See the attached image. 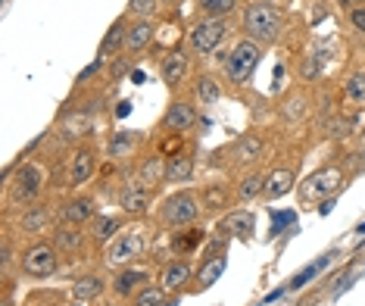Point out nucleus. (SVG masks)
Masks as SVG:
<instances>
[{"label":"nucleus","mask_w":365,"mask_h":306,"mask_svg":"<svg viewBox=\"0 0 365 306\" xmlns=\"http://www.w3.org/2000/svg\"><path fill=\"white\" fill-rule=\"evenodd\" d=\"M106 291V285H103V278L101 275H81L76 285H72V297H76V300H97V297H101Z\"/></svg>","instance_id":"obj_29"},{"label":"nucleus","mask_w":365,"mask_h":306,"mask_svg":"<svg viewBox=\"0 0 365 306\" xmlns=\"http://www.w3.org/2000/svg\"><path fill=\"white\" fill-rule=\"evenodd\" d=\"M160 13V0H128V16L135 19H153Z\"/></svg>","instance_id":"obj_36"},{"label":"nucleus","mask_w":365,"mask_h":306,"mask_svg":"<svg viewBox=\"0 0 365 306\" xmlns=\"http://www.w3.org/2000/svg\"><path fill=\"white\" fill-rule=\"evenodd\" d=\"M41 188H44V169L38 163H26L13 175V200H22V203L38 200Z\"/></svg>","instance_id":"obj_7"},{"label":"nucleus","mask_w":365,"mask_h":306,"mask_svg":"<svg viewBox=\"0 0 365 306\" xmlns=\"http://www.w3.org/2000/svg\"><path fill=\"white\" fill-rule=\"evenodd\" d=\"M194 178V156L190 153H175L165 160V181H178V185H185V181Z\"/></svg>","instance_id":"obj_24"},{"label":"nucleus","mask_w":365,"mask_h":306,"mask_svg":"<svg viewBox=\"0 0 365 306\" xmlns=\"http://www.w3.org/2000/svg\"><path fill=\"white\" fill-rule=\"evenodd\" d=\"M88 225H91V238L97 244H113L122 235V228H125L122 225V216H110V213H97Z\"/></svg>","instance_id":"obj_18"},{"label":"nucleus","mask_w":365,"mask_h":306,"mask_svg":"<svg viewBox=\"0 0 365 306\" xmlns=\"http://www.w3.org/2000/svg\"><path fill=\"white\" fill-rule=\"evenodd\" d=\"M265 153V141L259 135H240L235 144H231V160L237 166H250V163H259Z\"/></svg>","instance_id":"obj_17"},{"label":"nucleus","mask_w":365,"mask_h":306,"mask_svg":"<svg viewBox=\"0 0 365 306\" xmlns=\"http://www.w3.org/2000/svg\"><path fill=\"white\" fill-rule=\"evenodd\" d=\"M197 10L212 19H228L237 10V0H197Z\"/></svg>","instance_id":"obj_31"},{"label":"nucleus","mask_w":365,"mask_h":306,"mask_svg":"<svg viewBox=\"0 0 365 306\" xmlns=\"http://www.w3.org/2000/svg\"><path fill=\"white\" fill-rule=\"evenodd\" d=\"M165 287L163 285H147L135 294V306H165Z\"/></svg>","instance_id":"obj_34"},{"label":"nucleus","mask_w":365,"mask_h":306,"mask_svg":"<svg viewBox=\"0 0 365 306\" xmlns=\"http://www.w3.org/2000/svg\"><path fill=\"white\" fill-rule=\"evenodd\" d=\"M231 231L222 225L219 231H215V235L210 238V244H206V250H203V260H215V256H225V250H228V241H231Z\"/></svg>","instance_id":"obj_33"},{"label":"nucleus","mask_w":365,"mask_h":306,"mask_svg":"<svg viewBox=\"0 0 365 306\" xmlns=\"http://www.w3.org/2000/svg\"><path fill=\"white\" fill-rule=\"evenodd\" d=\"M344 94L346 101L356 103V106H365V72H353L344 85Z\"/></svg>","instance_id":"obj_35"},{"label":"nucleus","mask_w":365,"mask_h":306,"mask_svg":"<svg viewBox=\"0 0 365 306\" xmlns=\"http://www.w3.org/2000/svg\"><path fill=\"white\" fill-rule=\"evenodd\" d=\"M262 188H265V175H259V172H247V175L235 185L237 203H250L256 197H262Z\"/></svg>","instance_id":"obj_27"},{"label":"nucleus","mask_w":365,"mask_h":306,"mask_svg":"<svg viewBox=\"0 0 365 306\" xmlns=\"http://www.w3.org/2000/svg\"><path fill=\"white\" fill-rule=\"evenodd\" d=\"M240 26H244V35L259 41V44H278L281 35H284V13H281V6H272V4H262V0H256L244 10L240 16Z\"/></svg>","instance_id":"obj_1"},{"label":"nucleus","mask_w":365,"mask_h":306,"mask_svg":"<svg viewBox=\"0 0 365 306\" xmlns=\"http://www.w3.org/2000/svg\"><path fill=\"white\" fill-rule=\"evenodd\" d=\"M203 206H200V194L197 191H178V194H169L165 200L160 203V225L163 228H185V225H194L200 219Z\"/></svg>","instance_id":"obj_3"},{"label":"nucleus","mask_w":365,"mask_h":306,"mask_svg":"<svg viewBox=\"0 0 365 306\" xmlns=\"http://www.w3.org/2000/svg\"><path fill=\"white\" fill-rule=\"evenodd\" d=\"M319 72H322V56H312V60L303 66V78H306V81H312L315 76H319Z\"/></svg>","instance_id":"obj_41"},{"label":"nucleus","mask_w":365,"mask_h":306,"mask_svg":"<svg viewBox=\"0 0 365 306\" xmlns=\"http://www.w3.org/2000/svg\"><path fill=\"white\" fill-rule=\"evenodd\" d=\"M346 22H350V29L356 31V35H365V6H359V10L346 13Z\"/></svg>","instance_id":"obj_39"},{"label":"nucleus","mask_w":365,"mask_h":306,"mask_svg":"<svg viewBox=\"0 0 365 306\" xmlns=\"http://www.w3.org/2000/svg\"><path fill=\"white\" fill-rule=\"evenodd\" d=\"M128 16H119V19L110 26V31H106V38L101 41V60H115V56L122 53V47L128 44Z\"/></svg>","instance_id":"obj_15"},{"label":"nucleus","mask_w":365,"mask_h":306,"mask_svg":"<svg viewBox=\"0 0 365 306\" xmlns=\"http://www.w3.org/2000/svg\"><path fill=\"white\" fill-rule=\"evenodd\" d=\"M147 278H150V272L147 269H135V266H125L119 269L110 281V291L115 297H135L140 287H147Z\"/></svg>","instance_id":"obj_12"},{"label":"nucleus","mask_w":365,"mask_h":306,"mask_svg":"<svg viewBox=\"0 0 365 306\" xmlns=\"http://www.w3.org/2000/svg\"><path fill=\"white\" fill-rule=\"evenodd\" d=\"M135 135H115L113 141H110V156L113 160H119V156H128L131 153V147H135Z\"/></svg>","instance_id":"obj_38"},{"label":"nucleus","mask_w":365,"mask_h":306,"mask_svg":"<svg viewBox=\"0 0 365 306\" xmlns=\"http://www.w3.org/2000/svg\"><path fill=\"white\" fill-rule=\"evenodd\" d=\"M306 110H309V101H306V94H290L284 103H281V116H284L287 122H297L303 119Z\"/></svg>","instance_id":"obj_32"},{"label":"nucleus","mask_w":365,"mask_h":306,"mask_svg":"<svg viewBox=\"0 0 365 306\" xmlns=\"http://www.w3.org/2000/svg\"><path fill=\"white\" fill-rule=\"evenodd\" d=\"M81 241H85L81 228L78 225H66V222L56 228V235H53V244H56V250H60V253H78Z\"/></svg>","instance_id":"obj_28"},{"label":"nucleus","mask_w":365,"mask_h":306,"mask_svg":"<svg viewBox=\"0 0 365 306\" xmlns=\"http://www.w3.org/2000/svg\"><path fill=\"white\" fill-rule=\"evenodd\" d=\"M231 203H237L235 188L222 185V181H212V185L200 188V206H203V213H210V216L228 213V210H231Z\"/></svg>","instance_id":"obj_11"},{"label":"nucleus","mask_w":365,"mask_h":306,"mask_svg":"<svg viewBox=\"0 0 365 306\" xmlns=\"http://www.w3.org/2000/svg\"><path fill=\"white\" fill-rule=\"evenodd\" d=\"M97 216V200L91 194H78V197H69V200H63L60 206V222L66 225H85Z\"/></svg>","instance_id":"obj_9"},{"label":"nucleus","mask_w":365,"mask_h":306,"mask_svg":"<svg viewBox=\"0 0 365 306\" xmlns=\"http://www.w3.org/2000/svg\"><path fill=\"white\" fill-rule=\"evenodd\" d=\"M262 60V44L253 38H240L235 47H231V53L225 56V81L228 85H247V81L253 78L256 66Z\"/></svg>","instance_id":"obj_2"},{"label":"nucleus","mask_w":365,"mask_h":306,"mask_svg":"<svg viewBox=\"0 0 365 306\" xmlns=\"http://www.w3.org/2000/svg\"><path fill=\"white\" fill-rule=\"evenodd\" d=\"M153 35H156V22H153V19H135V22H131V29H128V44H125L128 56H138V53L153 41Z\"/></svg>","instance_id":"obj_19"},{"label":"nucleus","mask_w":365,"mask_h":306,"mask_svg":"<svg viewBox=\"0 0 365 306\" xmlns=\"http://www.w3.org/2000/svg\"><path fill=\"white\" fill-rule=\"evenodd\" d=\"M135 181L153 191V188L160 185V181H165V160H163V156H147V160L138 166Z\"/></svg>","instance_id":"obj_23"},{"label":"nucleus","mask_w":365,"mask_h":306,"mask_svg":"<svg viewBox=\"0 0 365 306\" xmlns=\"http://www.w3.org/2000/svg\"><path fill=\"white\" fill-rule=\"evenodd\" d=\"M225 228H228L235 238H250L253 216H250V213H240V216H231V219L225 222Z\"/></svg>","instance_id":"obj_37"},{"label":"nucleus","mask_w":365,"mask_h":306,"mask_svg":"<svg viewBox=\"0 0 365 306\" xmlns=\"http://www.w3.org/2000/svg\"><path fill=\"white\" fill-rule=\"evenodd\" d=\"M63 306H85V300H76V297H72L69 303H63Z\"/></svg>","instance_id":"obj_44"},{"label":"nucleus","mask_w":365,"mask_h":306,"mask_svg":"<svg viewBox=\"0 0 365 306\" xmlns=\"http://www.w3.org/2000/svg\"><path fill=\"white\" fill-rule=\"evenodd\" d=\"M228 38V19H212L203 16L187 29V53L194 56H210L219 51V44Z\"/></svg>","instance_id":"obj_4"},{"label":"nucleus","mask_w":365,"mask_h":306,"mask_svg":"<svg viewBox=\"0 0 365 306\" xmlns=\"http://www.w3.org/2000/svg\"><path fill=\"white\" fill-rule=\"evenodd\" d=\"M210 241V235H206V228H175V235H172V253H194L197 244Z\"/></svg>","instance_id":"obj_22"},{"label":"nucleus","mask_w":365,"mask_h":306,"mask_svg":"<svg viewBox=\"0 0 365 306\" xmlns=\"http://www.w3.org/2000/svg\"><path fill=\"white\" fill-rule=\"evenodd\" d=\"M262 4H272V6H284V4H290V0H262Z\"/></svg>","instance_id":"obj_43"},{"label":"nucleus","mask_w":365,"mask_h":306,"mask_svg":"<svg viewBox=\"0 0 365 306\" xmlns=\"http://www.w3.org/2000/svg\"><path fill=\"white\" fill-rule=\"evenodd\" d=\"M128 69H131V60H128V56H125V60H122V56H115L113 66H110V76H113V78H119V76H125Z\"/></svg>","instance_id":"obj_40"},{"label":"nucleus","mask_w":365,"mask_h":306,"mask_svg":"<svg viewBox=\"0 0 365 306\" xmlns=\"http://www.w3.org/2000/svg\"><path fill=\"white\" fill-rule=\"evenodd\" d=\"M150 203H153V191L144 185H138V181L119 194V210L125 213V216H144V213L150 210Z\"/></svg>","instance_id":"obj_14"},{"label":"nucleus","mask_w":365,"mask_h":306,"mask_svg":"<svg viewBox=\"0 0 365 306\" xmlns=\"http://www.w3.org/2000/svg\"><path fill=\"white\" fill-rule=\"evenodd\" d=\"M222 272H225V256H215V260H203V266L197 269L194 291H206V287H212L215 281L222 278Z\"/></svg>","instance_id":"obj_25"},{"label":"nucleus","mask_w":365,"mask_h":306,"mask_svg":"<svg viewBox=\"0 0 365 306\" xmlns=\"http://www.w3.org/2000/svg\"><path fill=\"white\" fill-rule=\"evenodd\" d=\"M297 181V172L294 169H275L272 175H265V188H262V200H278L284 197Z\"/></svg>","instance_id":"obj_20"},{"label":"nucleus","mask_w":365,"mask_h":306,"mask_svg":"<svg viewBox=\"0 0 365 306\" xmlns=\"http://www.w3.org/2000/svg\"><path fill=\"white\" fill-rule=\"evenodd\" d=\"M337 6L344 13H353V10H359V6H365V0H337Z\"/></svg>","instance_id":"obj_42"},{"label":"nucleus","mask_w":365,"mask_h":306,"mask_svg":"<svg viewBox=\"0 0 365 306\" xmlns=\"http://www.w3.org/2000/svg\"><path fill=\"white\" fill-rule=\"evenodd\" d=\"M194 269H190V262L187 260H169L165 266L160 269V285L165 287V291H172V294H181V291H187V287H194Z\"/></svg>","instance_id":"obj_8"},{"label":"nucleus","mask_w":365,"mask_h":306,"mask_svg":"<svg viewBox=\"0 0 365 306\" xmlns=\"http://www.w3.org/2000/svg\"><path fill=\"white\" fill-rule=\"evenodd\" d=\"M197 126V110L194 103L187 101H172L169 110H165L163 116V128L169 131V135H185V131H190Z\"/></svg>","instance_id":"obj_10"},{"label":"nucleus","mask_w":365,"mask_h":306,"mask_svg":"<svg viewBox=\"0 0 365 306\" xmlns=\"http://www.w3.org/2000/svg\"><path fill=\"white\" fill-rule=\"evenodd\" d=\"M140 253H144V238H140V231H122L110 244V250H106V262L115 269H125Z\"/></svg>","instance_id":"obj_6"},{"label":"nucleus","mask_w":365,"mask_h":306,"mask_svg":"<svg viewBox=\"0 0 365 306\" xmlns=\"http://www.w3.org/2000/svg\"><path fill=\"white\" fill-rule=\"evenodd\" d=\"M60 266V250L53 241H35L19 253V272L29 278H51Z\"/></svg>","instance_id":"obj_5"},{"label":"nucleus","mask_w":365,"mask_h":306,"mask_svg":"<svg viewBox=\"0 0 365 306\" xmlns=\"http://www.w3.org/2000/svg\"><path fill=\"white\" fill-rule=\"evenodd\" d=\"M4 306H13V303H10V300H4Z\"/></svg>","instance_id":"obj_45"},{"label":"nucleus","mask_w":365,"mask_h":306,"mask_svg":"<svg viewBox=\"0 0 365 306\" xmlns=\"http://www.w3.org/2000/svg\"><path fill=\"white\" fill-rule=\"evenodd\" d=\"M187 66H190L187 51H169L160 60V78L169 88H178L181 81H185V76H187Z\"/></svg>","instance_id":"obj_16"},{"label":"nucleus","mask_w":365,"mask_h":306,"mask_svg":"<svg viewBox=\"0 0 365 306\" xmlns=\"http://www.w3.org/2000/svg\"><path fill=\"white\" fill-rule=\"evenodd\" d=\"M97 172V156L91 147H78L76 153H72V163H69V185L72 188H81L88 185L91 178H94Z\"/></svg>","instance_id":"obj_13"},{"label":"nucleus","mask_w":365,"mask_h":306,"mask_svg":"<svg viewBox=\"0 0 365 306\" xmlns=\"http://www.w3.org/2000/svg\"><path fill=\"white\" fill-rule=\"evenodd\" d=\"M194 91H197V101L206 103V106L222 101V81L212 78V76H200V78H197V88Z\"/></svg>","instance_id":"obj_30"},{"label":"nucleus","mask_w":365,"mask_h":306,"mask_svg":"<svg viewBox=\"0 0 365 306\" xmlns=\"http://www.w3.org/2000/svg\"><path fill=\"white\" fill-rule=\"evenodd\" d=\"M337 185H340V169L328 166V169H322V172H315V175H312V181L306 185V194H309V197H322V194H331Z\"/></svg>","instance_id":"obj_26"},{"label":"nucleus","mask_w":365,"mask_h":306,"mask_svg":"<svg viewBox=\"0 0 365 306\" xmlns=\"http://www.w3.org/2000/svg\"><path fill=\"white\" fill-rule=\"evenodd\" d=\"M51 222H53V216L47 206H29V210H22V216H19V231L22 235H41Z\"/></svg>","instance_id":"obj_21"}]
</instances>
